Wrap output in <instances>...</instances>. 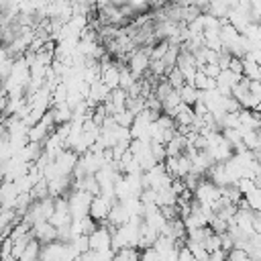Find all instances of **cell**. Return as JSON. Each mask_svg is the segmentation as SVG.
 Listing matches in <instances>:
<instances>
[{
  "instance_id": "1",
  "label": "cell",
  "mask_w": 261,
  "mask_h": 261,
  "mask_svg": "<svg viewBox=\"0 0 261 261\" xmlns=\"http://www.w3.org/2000/svg\"><path fill=\"white\" fill-rule=\"evenodd\" d=\"M194 198H196L198 204H202V206L214 210L216 202L222 198V188H218V186L212 184L210 179H204V177H202L200 184H198V188H196V192H194Z\"/></svg>"
},
{
  "instance_id": "2",
  "label": "cell",
  "mask_w": 261,
  "mask_h": 261,
  "mask_svg": "<svg viewBox=\"0 0 261 261\" xmlns=\"http://www.w3.org/2000/svg\"><path fill=\"white\" fill-rule=\"evenodd\" d=\"M92 200L94 196L84 192V190H75L67 196V202H69V210H71V218L73 220H80V218H86L90 216V208H92Z\"/></svg>"
},
{
  "instance_id": "3",
  "label": "cell",
  "mask_w": 261,
  "mask_h": 261,
  "mask_svg": "<svg viewBox=\"0 0 261 261\" xmlns=\"http://www.w3.org/2000/svg\"><path fill=\"white\" fill-rule=\"evenodd\" d=\"M90 251H108L112 247V226H96L90 234Z\"/></svg>"
},
{
  "instance_id": "4",
  "label": "cell",
  "mask_w": 261,
  "mask_h": 261,
  "mask_svg": "<svg viewBox=\"0 0 261 261\" xmlns=\"http://www.w3.org/2000/svg\"><path fill=\"white\" fill-rule=\"evenodd\" d=\"M149 67H151V47H143V49H137V51L130 53V57H128V69L137 77H141Z\"/></svg>"
},
{
  "instance_id": "5",
  "label": "cell",
  "mask_w": 261,
  "mask_h": 261,
  "mask_svg": "<svg viewBox=\"0 0 261 261\" xmlns=\"http://www.w3.org/2000/svg\"><path fill=\"white\" fill-rule=\"evenodd\" d=\"M114 204H116V202L104 198L102 194H100V196H94L92 208H90V216H92L96 222H104V220H108V214H110V210H112Z\"/></svg>"
},
{
  "instance_id": "6",
  "label": "cell",
  "mask_w": 261,
  "mask_h": 261,
  "mask_svg": "<svg viewBox=\"0 0 261 261\" xmlns=\"http://www.w3.org/2000/svg\"><path fill=\"white\" fill-rule=\"evenodd\" d=\"M33 237H35L39 243L47 245V243H51V241H57V228H55L49 220H41V222H35V224H33Z\"/></svg>"
},
{
  "instance_id": "7",
  "label": "cell",
  "mask_w": 261,
  "mask_h": 261,
  "mask_svg": "<svg viewBox=\"0 0 261 261\" xmlns=\"http://www.w3.org/2000/svg\"><path fill=\"white\" fill-rule=\"evenodd\" d=\"M130 220V214L126 212V208H124V204L122 202H116L114 206H112V210H110V214H108V226H112V228H118V226H122V224H126Z\"/></svg>"
},
{
  "instance_id": "8",
  "label": "cell",
  "mask_w": 261,
  "mask_h": 261,
  "mask_svg": "<svg viewBox=\"0 0 261 261\" xmlns=\"http://www.w3.org/2000/svg\"><path fill=\"white\" fill-rule=\"evenodd\" d=\"M179 96H181V102H184V104L196 106V102L200 100V90H198L194 84H186V86L179 90Z\"/></svg>"
},
{
  "instance_id": "9",
  "label": "cell",
  "mask_w": 261,
  "mask_h": 261,
  "mask_svg": "<svg viewBox=\"0 0 261 261\" xmlns=\"http://www.w3.org/2000/svg\"><path fill=\"white\" fill-rule=\"evenodd\" d=\"M139 259H141V253L137 247H122V249H116L112 261H139Z\"/></svg>"
},
{
  "instance_id": "10",
  "label": "cell",
  "mask_w": 261,
  "mask_h": 261,
  "mask_svg": "<svg viewBox=\"0 0 261 261\" xmlns=\"http://www.w3.org/2000/svg\"><path fill=\"white\" fill-rule=\"evenodd\" d=\"M186 247L190 249V253L194 255L196 261H208L210 253H208V249L204 247V243H194V241H188V239H186Z\"/></svg>"
},
{
  "instance_id": "11",
  "label": "cell",
  "mask_w": 261,
  "mask_h": 261,
  "mask_svg": "<svg viewBox=\"0 0 261 261\" xmlns=\"http://www.w3.org/2000/svg\"><path fill=\"white\" fill-rule=\"evenodd\" d=\"M165 80L171 84V88H175V90H181L184 86H186V77H184V73L179 71V67H173L167 75H165Z\"/></svg>"
},
{
  "instance_id": "12",
  "label": "cell",
  "mask_w": 261,
  "mask_h": 261,
  "mask_svg": "<svg viewBox=\"0 0 261 261\" xmlns=\"http://www.w3.org/2000/svg\"><path fill=\"white\" fill-rule=\"evenodd\" d=\"M228 259H230V261H257V259H253L245 249H232V251L228 253Z\"/></svg>"
},
{
  "instance_id": "13",
  "label": "cell",
  "mask_w": 261,
  "mask_h": 261,
  "mask_svg": "<svg viewBox=\"0 0 261 261\" xmlns=\"http://www.w3.org/2000/svg\"><path fill=\"white\" fill-rule=\"evenodd\" d=\"M143 261H163L161 259V253L155 249V247H149V249H143V255H141Z\"/></svg>"
},
{
  "instance_id": "14",
  "label": "cell",
  "mask_w": 261,
  "mask_h": 261,
  "mask_svg": "<svg viewBox=\"0 0 261 261\" xmlns=\"http://www.w3.org/2000/svg\"><path fill=\"white\" fill-rule=\"evenodd\" d=\"M208 261H228V251L224 249H218V251H212Z\"/></svg>"
},
{
  "instance_id": "15",
  "label": "cell",
  "mask_w": 261,
  "mask_h": 261,
  "mask_svg": "<svg viewBox=\"0 0 261 261\" xmlns=\"http://www.w3.org/2000/svg\"><path fill=\"white\" fill-rule=\"evenodd\" d=\"M139 261H143V259H139Z\"/></svg>"
}]
</instances>
